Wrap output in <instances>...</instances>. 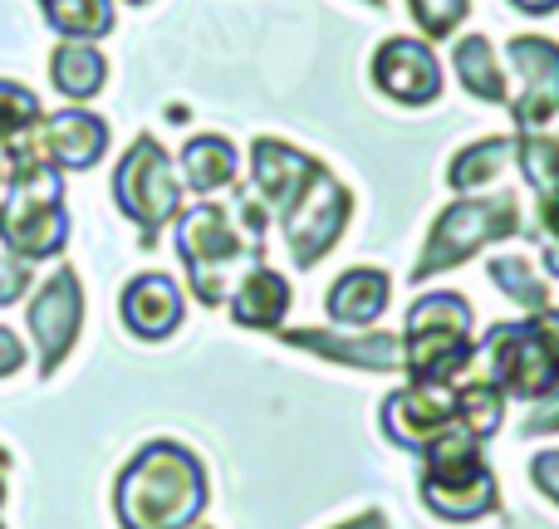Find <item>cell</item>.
I'll use <instances>...</instances> for the list:
<instances>
[{
	"instance_id": "6da1fadb",
	"label": "cell",
	"mask_w": 559,
	"mask_h": 529,
	"mask_svg": "<svg viewBox=\"0 0 559 529\" xmlns=\"http://www.w3.org/2000/svg\"><path fill=\"white\" fill-rule=\"evenodd\" d=\"M114 510L123 529H192L206 510L202 461L177 442H147L118 476Z\"/></svg>"
},
{
	"instance_id": "7a4b0ae2",
	"label": "cell",
	"mask_w": 559,
	"mask_h": 529,
	"mask_svg": "<svg viewBox=\"0 0 559 529\" xmlns=\"http://www.w3.org/2000/svg\"><path fill=\"white\" fill-rule=\"evenodd\" d=\"M69 241V212H64V187H59V167L45 157L10 167V182L0 192V245L20 261H49Z\"/></svg>"
},
{
	"instance_id": "3957f363",
	"label": "cell",
	"mask_w": 559,
	"mask_h": 529,
	"mask_svg": "<svg viewBox=\"0 0 559 529\" xmlns=\"http://www.w3.org/2000/svg\"><path fill=\"white\" fill-rule=\"evenodd\" d=\"M417 495L437 520L472 525L481 515L496 510V476L481 456V436H472L466 426L452 422V432H442L423 452V476H417Z\"/></svg>"
},
{
	"instance_id": "277c9868",
	"label": "cell",
	"mask_w": 559,
	"mask_h": 529,
	"mask_svg": "<svg viewBox=\"0 0 559 529\" xmlns=\"http://www.w3.org/2000/svg\"><path fill=\"white\" fill-rule=\"evenodd\" d=\"M486 377L506 397L540 402L559 393V304L525 314L521 324L486 328Z\"/></svg>"
},
{
	"instance_id": "5b68a950",
	"label": "cell",
	"mask_w": 559,
	"mask_h": 529,
	"mask_svg": "<svg viewBox=\"0 0 559 529\" xmlns=\"http://www.w3.org/2000/svg\"><path fill=\"white\" fill-rule=\"evenodd\" d=\"M476 344H472V304L462 294H423L407 309L403 324V368L413 383H456L472 368Z\"/></svg>"
},
{
	"instance_id": "8992f818",
	"label": "cell",
	"mask_w": 559,
	"mask_h": 529,
	"mask_svg": "<svg viewBox=\"0 0 559 529\" xmlns=\"http://www.w3.org/2000/svg\"><path fill=\"white\" fill-rule=\"evenodd\" d=\"M521 226L525 221H521V202H515V192L462 196V202H452L432 221L423 255H417V265H413V279L423 285V279L442 275V269H456L462 261H472L476 251H486V245L521 236Z\"/></svg>"
},
{
	"instance_id": "52a82bcc",
	"label": "cell",
	"mask_w": 559,
	"mask_h": 529,
	"mask_svg": "<svg viewBox=\"0 0 559 529\" xmlns=\"http://www.w3.org/2000/svg\"><path fill=\"white\" fill-rule=\"evenodd\" d=\"M177 255H182L202 304H226V279H231L236 269L265 265L261 241L236 231L231 212L216 202H202L177 216Z\"/></svg>"
},
{
	"instance_id": "ba28073f",
	"label": "cell",
	"mask_w": 559,
	"mask_h": 529,
	"mask_svg": "<svg viewBox=\"0 0 559 529\" xmlns=\"http://www.w3.org/2000/svg\"><path fill=\"white\" fill-rule=\"evenodd\" d=\"M182 192L187 187L177 182L167 147L147 133L128 147L123 163H118V172H114V202L128 221L143 226V245H153L157 231L182 212Z\"/></svg>"
},
{
	"instance_id": "9c48e42d",
	"label": "cell",
	"mask_w": 559,
	"mask_h": 529,
	"mask_svg": "<svg viewBox=\"0 0 559 529\" xmlns=\"http://www.w3.org/2000/svg\"><path fill=\"white\" fill-rule=\"evenodd\" d=\"M25 318L39 348V377H55V368L74 348L79 324H84V285H79L74 269H55L39 285V294L25 304Z\"/></svg>"
},
{
	"instance_id": "30bf717a",
	"label": "cell",
	"mask_w": 559,
	"mask_h": 529,
	"mask_svg": "<svg viewBox=\"0 0 559 529\" xmlns=\"http://www.w3.org/2000/svg\"><path fill=\"white\" fill-rule=\"evenodd\" d=\"M521 94L511 98V118L521 133H545L559 118V45L545 35H515L506 45Z\"/></svg>"
},
{
	"instance_id": "8fae6325",
	"label": "cell",
	"mask_w": 559,
	"mask_h": 529,
	"mask_svg": "<svg viewBox=\"0 0 559 529\" xmlns=\"http://www.w3.org/2000/svg\"><path fill=\"white\" fill-rule=\"evenodd\" d=\"M348 212H354L348 187H338L334 177L324 172L314 187H309L305 202H299L295 212L280 221V226H285L289 261H295L299 269H314L338 245V236H344V226H348Z\"/></svg>"
},
{
	"instance_id": "7c38bea8",
	"label": "cell",
	"mask_w": 559,
	"mask_h": 529,
	"mask_svg": "<svg viewBox=\"0 0 559 529\" xmlns=\"http://www.w3.org/2000/svg\"><path fill=\"white\" fill-rule=\"evenodd\" d=\"M108 153V123L88 108H59V113H45L39 128L29 133V147L15 157V163H29V157H45L59 172H88L98 157Z\"/></svg>"
},
{
	"instance_id": "4fadbf2b",
	"label": "cell",
	"mask_w": 559,
	"mask_h": 529,
	"mask_svg": "<svg viewBox=\"0 0 559 529\" xmlns=\"http://www.w3.org/2000/svg\"><path fill=\"white\" fill-rule=\"evenodd\" d=\"M373 84L383 88L393 104L423 108V104H437V94H442V64H437V55L427 49V39L393 35V39H383L373 55Z\"/></svg>"
},
{
	"instance_id": "5bb4252c",
	"label": "cell",
	"mask_w": 559,
	"mask_h": 529,
	"mask_svg": "<svg viewBox=\"0 0 559 529\" xmlns=\"http://www.w3.org/2000/svg\"><path fill=\"white\" fill-rule=\"evenodd\" d=\"M452 387L437 383H407L383 402V432L403 452L423 456L442 432H452Z\"/></svg>"
},
{
	"instance_id": "9a60e30c",
	"label": "cell",
	"mask_w": 559,
	"mask_h": 529,
	"mask_svg": "<svg viewBox=\"0 0 559 529\" xmlns=\"http://www.w3.org/2000/svg\"><path fill=\"white\" fill-rule=\"evenodd\" d=\"M251 172H255V196L265 202V212L285 221L309 196V187L324 177V167L309 153H299V147L280 143V137H261V143L251 147Z\"/></svg>"
},
{
	"instance_id": "2e32d148",
	"label": "cell",
	"mask_w": 559,
	"mask_h": 529,
	"mask_svg": "<svg viewBox=\"0 0 559 529\" xmlns=\"http://www.w3.org/2000/svg\"><path fill=\"white\" fill-rule=\"evenodd\" d=\"M118 314H123L128 334H138L143 344H163V338L177 334L187 304H182V289H177L173 275H157V269H147V275H133L123 285Z\"/></svg>"
},
{
	"instance_id": "e0dca14e",
	"label": "cell",
	"mask_w": 559,
	"mask_h": 529,
	"mask_svg": "<svg viewBox=\"0 0 559 529\" xmlns=\"http://www.w3.org/2000/svg\"><path fill=\"white\" fill-rule=\"evenodd\" d=\"M280 344L319 353L329 363L368 368V373H397L403 368V344L393 334H329V328H289Z\"/></svg>"
},
{
	"instance_id": "ac0fdd59",
	"label": "cell",
	"mask_w": 559,
	"mask_h": 529,
	"mask_svg": "<svg viewBox=\"0 0 559 529\" xmlns=\"http://www.w3.org/2000/svg\"><path fill=\"white\" fill-rule=\"evenodd\" d=\"M388 294H393V279H388L383 269L354 265V269H344V275L329 285L324 304H329V318H334V324L368 328V324H378V318H383Z\"/></svg>"
},
{
	"instance_id": "d6986e66",
	"label": "cell",
	"mask_w": 559,
	"mask_h": 529,
	"mask_svg": "<svg viewBox=\"0 0 559 529\" xmlns=\"http://www.w3.org/2000/svg\"><path fill=\"white\" fill-rule=\"evenodd\" d=\"M289 314V279L271 265H251L231 289V318L241 328H280Z\"/></svg>"
},
{
	"instance_id": "ffe728a7",
	"label": "cell",
	"mask_w": 559,
	"mask_h": 529,
	"mask_svg": "<svg viewBox=\"0 0 559 529\" xmlns=\"http://www.w3.org/2000/svg\"><path fill=\"white\" fill-rule=\"evenodd\" d=\"M49 79L69 104H88L108 84V59L88 39H59V49L49 55Z\"/></svg>"
},
{
	"instance_id": "44dd1931",
	"label": "cell",
	"mask_w": 559,
	"mask_h": 529,
	"mask_svg": "<svg viewBox=\"0 0 559 529\" xmlns=\"http://www.w3.org/2000/svg\"><path fill=\"white\" fill-rule=\"evenodd\" d=\"M236 167H241V153L216 133H202L182 147V182H187V192H197V196H212V192H222V187H231Z\"/></svg>"
},
{
	"instance_id": "7402d4cb",
	"label": "cell",
	"mask_w": 559,
	"mask_h": 529,
	"mask_svg": "<svg viewBox=\"0 0 559 529\" xmlns=\"http://www.w3.org/2000/svg\"><path fill=\"white\" fill-rule=\"evenodd\" d=\"M452 64H456V79H462V88L472 98H481V104H511V94H506V69L496 64V49L486 35L456 39Z\"/></svg>"
},
{
	"instance_id": "603a6c76",
	"label": "cell",
	"mask_w": 559,
	"mask_h": 529,
	"mask_svg": "<svg viewBox=\"0 0 559 529\" xmlns=\"http://www.w3.org/2000/svg\"><path fill=\"white\" fill-rule=\"evenodd\" d=\"M59 39H104L114 35V0H39Z\"/></svg>"
},
{
	"instance_id": "cb8c5ba5",
	"label": "cell",
	"mask_w": 559,
	"mask_h": 529,
	"mask_svg": "<svg viewBox=\"0 0 559 529\" xmlns=\"http://www.w3.org/2000/svg\"><path fill=\"white\" fill-rule=\"evenodd\" d=\"M39 118H45V104H39L25 84L0 79V153H5L10 163L29 147V133L39 128Z\"/></svg>"
},
{
	"instance_id": "d4e9b609",
	"label": "cell",
	"mask_w": 559,
	"mask_h": 529,
	"mask_svg": "<svg viewBox=\"0 0 559 529\" xmlns=\"http://www.w3.org/2000/svg\"><path fill=\"white\" fill-rule=\"evenodd\" d=\"M515 157V137H481V143L462 147V153L452 157V167H447V182L456 187V192H476V187L496 182V177L506 172V163Z\"/></svg>"
},
{
	"instance_id": "484cf974",
	"label": "cell",
	"mask_w": 559,
	"mask_h": 529,
	"mask_svg": "<svg viewBox=\"0 0 559 529\" xmlns=\"http://www.w3.org/2000/svg\"><path fill=\"white\" fill-rule=\"evenodd\" d=\"M452 417H456V426H466L472 436L486 442V436H496L506 422V393L491 383V377L452 387Z\"/></svg>"
},
{
	"instance_id": "4316f807",
	"label": "cell",
	"mask_w": 559,
	"mask_h": 529,
	"mask_svg": "<svg viewBox=\"0 0 559 529\" xmlns=\"http://www.w3.org/2000/svg\"><path fill=\"white\" fill-rule=\"evenodd\" d=\"M515 163H521L525 182H531L535 202L559 196V137L545 133H521L515 137Z\"/></svg>"
},
{
	"instance_id": "83f0119b",
	"label": "cell",
	"mask_w": 559,
	"mask_h": 529,
	"mask_svg": "<svg viewBox=\"0 0 559 529\" xmlns=\"http://www.w3.org/2000/svg\"><path fill=\"white\" fill-rule=\"evenodd\" d=\"M486 269H491V279L515 299V304L525 309V314H540V309H550V285H545V279L535 275L525 261H515V255H496V261H486Z\"/></svg>"
},
{
	"instance_id": "f1b7e54d",
	"label": "cell",
	"mask_w": 559,
	"mask_h": 529,
	"mask_svg": "<svg viewBox=\"0 0 559 529\" xmlns=\"http://www.w3.org/2000/svg\"><path fill=\"white\" fill-rule=\"evenodd\" d=\"M407 10H413L417 29H423L427 39H447L452 29H462L472 0H407Z\"/></svg>"
},
{
	"instance_id": "f546056e",
	"label": "cell",
	"mask_w": 559,
	"mask_h": 529,
	"mask_svg": "<svg viewBox=\"0 0 559 529\" xmlns=\"http://www.w3.org/2000/svg\"><path fill=\"white\" fill-rule=\"evenodd\" d=\"M29 275H35V261L5 255V265H0V304H15V294L29 285Z\"/></svg>"
},
{
	"instance_id": "4dcf8cb0",
	"label": "cell",
	"mask_w": 559,
	"mask_h": 529,
	"mask_svg": "<svg viewBox=\"0 0 559 529\" xmlns=\"http://www.w3.org/2000/svg\"><path fill=\"white\" fill-rule=\"evenodd\" d=\"M531 481H535V491L545 495V501H555L559 505V452H540L531 461Z\"/></svg>"
},
{
	"instance_id": "1f68e13d",
	"label": "cell",
	"mask_w": 559,
	"mask_h": 529,
	"mask_svg": "<svg viewBox=\"0 0 559 529\" xmlns=\"http://www.w3.org/2000/svg\"><path fill=\"white\" fill-rule=\"evenodd\" d=\"M531 422H525V436H540V432H555L559 426V393L555 397H540V402H531Z\"/></svg>"
},
{
	"instance_id": "d6a6232c",
	"label": "cell",
	"mask_w": 559,
	"mask_h": 529,
	"mask_svg": "<svg viewBox=\"0 0 559 529\" xmlns=\"http://www.w3.org/2000/svg\"><path fill=\"white\" fill-rule=\"evenodd\" d=\"M20 368H25V344H20L10 328H0V377L20 373Z\"/></svg>"
},
{
	"instance_id": "836d02e7",
	"label": "cell",
	"mask_w": 559,
	"mask_h": 529,
	"mask_svg": "<svg viewBox=\"0 0 559 529\" xmlns=\"http://www.w3.org/2000/svg\"><path fill=\"white\" fill-rule=\"evenodd\" d=\"M334 529H388V515L383 510H368V515H354V520H344Z\"/></svg>"
},
{
	"instance_id": "e575fe53",
	"label": "cell",
	"mask_w": 559,
	"mask_h": 529,
	"mask_svg": "<svg viewBox=\"0 0 559 529\" xmlns=\"http://www.w3.org/2000/svg\"><path fill=\"white\" fill-rule=\"evenodd\" d=\"M511 5L525 15H550V10H559V0H511Z\"/></svg>"
},
{
	"instance_id": "d590c367",
	"label": "cell",
	"mask_w": 559,
	"mask_h": 529,
	"mask_svg": "<svg viewBox=\"0 0 559 529\" xmlns=\"http://www.w3.org/2000/svg\"><path fill=\"white\" fill-rule=\"evenodd\" d=\"M545 265H550V275L559 279V241H550V245H545Z\"/></svg>"
},
{
	"instance_id": "8d00e7d4",
	"label": "cell",
	"mask_w": 559,
	"mask_h": 529,
	"mask_svg": "<svg viewBox=\"0 0 559 529\" xmlns=\"http://www.w3.org/2000/svg\"><path fill=\"white\" fill-rule=\"evenodd\" d=\"M5 182H10V157L0 153V192H5Z\"/></svg>"
},
{
	"instance_id": "74e56055",
	"label": "cell",
	"mask_w": 559,
	"mask_h": 529,
	"mask_svg": "<svg viewBox=\"0 0 559 529\" xmlns=\"http://www.w3.org/2000/svg\"><path fill=\"white\" fill-rule=\"evenodd\" d=\"M128 5H147V0H128Z\"/></svg>"
},
{
	"instance_id": "f35d334b",
	"label": "cell",
	"mask_w": 559,
	"mask_h": 529,
	"mask_svg": "<svg viewBox=\"0 0 559 529\" xmlns=\"http://www.w3.org/2000/svg\"><path fill=\"white\" fill-rule=\"evenodd\" d=\"M0 501H5V485H0Z\"/></svg>"
},
{
	"instance_id": "ab89813d",
	"label": "cell",
	"mask_w": 559,
	"mask_h": 529,
	"mask_svg": "<svg viewBox=\"0 0 559 529\" xmlns=\"http://www.w3.org/2000/svg\"><path fill=\"white\" fill-rule=\"evenodd\" d=\"M368 5H383V0H368Z\"/></svg>"
}]
</instances>
